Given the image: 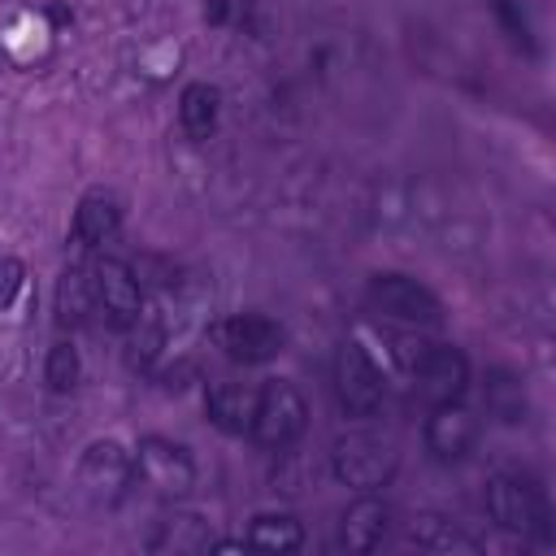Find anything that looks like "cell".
<instances>
[{
    "mask_svg": "<svg viewBox=\"0 0 556 556\" xmlns=\"http://www.w3.org/2000/svg\"><path fill=\"white\" fill-rule=\"evenodd\" d=\"M486 513L500 530H513V534H534L539 543L552 539V508H547V495L539 482H530L526 473H491L486 478Z\"/></svg>",
    "mask_w": 556,
    "mask_h": 556,
    "instance_id": "obj_1",
    "label": "cell"
},
{
    "mask_svg": "<svg viewBox=\"0 0 556 556\" xmlns=\"http://www.w3.org/2000/svg\"><path fill=\"white\" fill-rule=\"evenodd\" d=\"M308 430V400L295 382L287 378H269L256 387V408H252V443L265 452H282L291 447L300 434Z\"/></svg>",
    "mask_w": 556,
    "mask_h": 556,
    "instance_id": "obj_2",
    "label": "cell"
},
{
    "mask_svg": "<svg viewBox=\"0 0 556 556\" xmlns=\"http://www.w3.org/2000/svg\"><path fill=\"white\" fill-rule=\"evenodd\" d=\"M395 443L374 434V430H348L334 439L330 447V469L343 486H356V491H382L391 478H395Z\"/></svg>",
    "mask_w": 556,
    "mask_h": 556,
    "instance_id": "obj_3",
    "label": "cell"
},
{
    "mask_svg": "<svg viewBox=\"0 0 556 556\" xmlns=\"http://www.w3.org/2000/svg\"><path fill=\"white\" fill-rule=\"evenodd\" d=\"M365 308L387 317V321L413 326V330L443 321V300L426 282H417L408 274H374L365 282Z\"/></svg>",
    "mask_w": 556,
    "mask_h": 556,
    "instance_id": "obj_4",
    "label": "cell"
},
{
    "mask_svg": "<svg viewBox=\"0 0 556 556\" xmlns=\"http://www.w3.org/2000/svg\"><path fill=\"white\" fill-rule=\"evenodd\" d=\"M330 387H334V400L348 417H374L382 408V395H387V382H382V369L374 365V356L361 348V343H339L334 348V361H330Z\"/></svg>",
    "mask_w": 556,
    "mask_h": 556,
    "instance_id": "obj_5",
    "label": "cell"
},
{
    "mask_svg": "<svg viewBox=\"0 0 556 556\" xmlns=\"http://www.w3.org/2000/svg\"><path fill=\"white\" fill-rule=\"evenodd\" d=\"M135 482L161 500H187L195 486V456L165 434H143L135 447Z\"/></svg>",
    "mask_w": 556,
    "mask_h": 556,
    "instance_id": "obj_6",
    "label": "cell"
},
{
    "mask_svg": "<svg viewBox=\"0 0 556 556\" xmlns=\"http://www.w3.org/2000/svg\"><path fill=\"white\" fill-rule=\"evenodd\" d=\"M91 287H96V317L109 330L135 326V317L143 313V282L135 265H126L122 256H100L91 265Z\"/></svg>",
    "mask_w": 556,
    "mask_h": 556,
    "instance_id": "obj_7",
    "label": "cell"
},
{
    "mask_svg": "<svg viewBox=\"0 0 556 556\" xmlns=\"http://www.w3.org/2000/svg\"><path fill=\"white\" fill-rule=\"evenodd\" d=\"M78 486L100 504H117L135 486V452H126L117 439L87 443L78 456Z\"/></svg>",
    "mask_w": 556,
    "mask_h": 556,
    "instance_id": "obj_8",
    "label": "cell"
},
{
    "mask_svg": "<svg viewBox=\"0 0 556 556\" xmlns=\"http://www.w3.org/2000/svg\"><path fill=\"white\" fill-rule=\"evenodd\" d=\"M217 348L235 365H265L287 348V330L265 313H235L217 326Z\"/></svg>",
    "mask_w": 556,
    "mask_h": 556,
    "instance_id": "obj_9",
    "label": "cell"
},
{
    "mask_svg": "<svg viewBox=\"0 0 556 556\" xmlns=\"http://www.w3.org/2000/svg\"><path fill=\"white\" fill-rule=\"evenodd\" d=\"M408 378H413L417 395L430 408L434 404H452V400H465V391H469V361L452 343H426V352L417 356Z\"/></svg>",
    "mask_w": 556,
    "mask_h": 556,
    "instance_id": "obj_10",
    "label": "cell"
},
{
    "mask_svg": "<svg viewBox=\"0 0 556 556\" xmlns=\"http://www.w3.org/2000/svg\"><path fill=\"white\" fill-rule=\"evenodd\" d=\"M421 439H426V452H430L434 460H460V456H469L473 443H478V413L465 408L460 400L434 404L430 417H426Z\"/></svg>",
    "mask_w": 556,
    "mask_h": 556,
    "instance_id": "obj_11",
    "label": "cell"
},
{
    "mask_svg": "<svg viewBox=\"0 0 556 556\" xmlns=\"http://www.w3.org/2000/svg\"><path fill=\"white\" fill-rule=\"evenodd\" d=\"M117 230H122V204H117V195L104 191V187L87 191V195L78 200V208H74V226H70V243H74V252H100L104 243L117 239Z\"/></svg>",
    "mask_w": 556,
    "mask_h": 556,
    "instance_id": "obj_12",
    "label": "cell"
},
{
    "mask_svg": "<svg viewBox=\"0 0 556 556\" xmlns=\"http://www.w3.org/2000/svg\"><path fill=\"white\" fill-rule=\"evenodd\" d=\"M387 530H391V504L378 491H361L339 517V543L356 556L374 552L387 539Z\"/></svg>",
    "mask_w": 556,
    "mask_h": 556,
    "instance_id": "obj_13",
    "label": "cell"
},
{
    "mask_svg": "<svg viewBox=\"0 0 556 556\" xmlns=\"http://www.w3.org/2000/svg\"><path fill=\"white\" fill-rule=\"evenodd\" d=\"M252 408H256V382H243V378L222 374V378H213L204 387V413H208V421L222 434H248Z\"/></svg>",
    "mask_w": 556,
    "mask_h": 556,
    "instance_id": "obj_14",
    "label": "cell"
},
{
    "mask_svg": "<svg viewBox=\"0 0 556 556\" xmlns=\"http://www.w3.org/2000/svg\"><path fill=\"white\" fill-rule=\"evenodd\" d=\"M52 308H56V326H61V330L87 326V321L96 317V287H91V265H70V269L56 278V295H52Z\"/></svg>",
    "mask_w": 556,
    "mask_h": 556,
    "instance_id": "obj_15",
    "label": "cell"
},
{
    "mask_svg": "<svg viewBox=\"0 0 556 556\" xmlns=\"http://www.w3.org/2000/svg\"><path fill=\"white\" fill-rule=\"evenodd\" d=\"M222 117V91L213 83H187L178 96V126L191 143H204L217 130Z\"/></svg>",
    "mask_w": 556,
    "mask_h": 556,
    "instance_id": "obj_16",
    "label": "cell"
},
{
    "mask_svg": "<svg viewBox=\"0 0 556 556\" xmlns=\"http://www.w3.org/2000/svg\"><path fill=\"white\" fill-rule=\"evenodd\" d=\"M248 552H265V556H287L304 547V526L291 513H261L248 526Z\"/></svg>",
    "mask_w": 556,
    "mask_h": 556,
    "instance_id": "obj_17",
    "label": "cell"
},
{
    "mask_svg": "<svg viewBox=\"0 0 556 556\" xmlns=\"http://www.w3.org/2000/svg\"><path fill=\"white\" fill-rule=\"evenodd\" d=\"M208 543H213V534H208V526L195 513L156 517V526L148 534V547L152 552H208Z\"/></svg>",
    "mask_w": 556,
    "mask_h": 556,
    "instance_id": "obj_18",
    "label": "cell"
},
{
    "mask_svg": "<svg viewBox=\"0 0 556 556\" xmlns=\"http://www.w3.org/2000/svg\"><path fill=\"white\" fill-rule=\"evenodd\" d=\"M482 400H486V413L504 426H517L526 421V387L517 374L508 369H486V387H482Z\"/></svg>",
    "mask_w": 556,
    "mask_h": 556,
    "instance_id": "obj_19",
    "label": "cell"
},
{
    "mask_svg": "<svg viewBox=\"0 0 556 556\" xmlns=\"http://www.w3.org/2000/svg\"><path fill=\"white\" fill-rule=\"evenodd\" d=\"M122 334H126V365L139 369V374H148V369L156 365L161 348H165V326H161V317H156L152 308H143V313L135 317V326H126Z\"/></svg>",
    "mask_w": 556,
    "mask_h": 556,
    "instance_id": "obj_20",
    "label": "cell"
},
{
    "mask_svg": "<svg viewBox=\"0 0 556 556\" xmlns=\"http://www.w3.org/2000/svg\"><path fill=\"white\" fill-rule=\"evenodd\" d=\"M78 378H83L78 348H74L70 339H56V343L48 348V361H43V382H48V391L70 395V391L78 387Z\"/></svg>",
    "mask_w": 556,
    "mask_h": 556,
    "instance_id": "obj_21",
    "label": "cell"
},
{
    "mask_svg": "<svg viewBox=\"0 0 556 556\" xmlns=\"http://www.w3.org/2000/svg\"><path fill=\"white\" fill-rule=\"evenodd\" d=\"M413 539L421 543V547H439V552H452V547H465V552H473V539H465L447 517H439V513H421V517H413Z\"/></svg>",
    "mask_w": 556,
    "mask_h": 556,
    "instance_id": "obj_22",
    "label": "cell"
},
{
    "mask_svg": "<svg viewBox=\"0 0 556 556\" xmlns=\"http://www.w3.org/2000/svg\"><path fill=\"white\" fill-rule=\"evenodd\" d=\"M22 282H26V265L17 256H0V308H9L17 300Z\"/></svg>",
    "mask_w": 556,
    "mask_h": 556,
    "instance_id": "obj_23",
    "label": "cell"
}]
</instances>
